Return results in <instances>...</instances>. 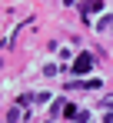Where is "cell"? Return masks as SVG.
Here are the masks:
<instances>
[{
    "instance_id": "1",
    "label": "cell",
    "mask_w": 113,
    "mask_h": 123,
    "mask_svg": "<svg viewBox=\"0 0 113 123\" xmlns=\"http://www.w3.org/2000/svg\"><path fill=\"white\" fill-rule=\"evenodd\" d=\"M90 70H93V57H90V53H80V57L73 60V70H70V73H76V77H87Z\"/></svg>"
},
{
    "instance_id": "2",
    "label": "cell",
    "mask_w": 113,
    "mask_h": 123,
    "mask_svg": "<svg viewBox=\"0 0 113 123\" xmlns=\"http://www.w3.org/2000/svg\"><path fill=\"white\" fill-rule=\"evenodd\" d=\"M103 10V0H90V3H80V13H83V20L90 23V13H100Z\"/></svg>"
},
{
    "instance_id": "3",
    "label": "cell",
    "mask_w": 113,
    "mask_h": 123,
    "mask_svg": "<svg viewBox=\"0 0 113 123\" xmlns=\"http://www.w3.org/2000/svg\"><path fill=\"white\" fill-rule=\"evenodd\" d=\"M7 120H10V123H17V120H20V110H17V106H10V113H7Z\"/></svg>"
},
{
    "instance_id": "4",
    "label": "cell",
    "mask_w": 113,
    "mask_h": 123,
    "mask_svg": "<svg viewBox=\"0 0 113 123\" xmlns=\"http://www.w3.org/2000/svg\"><path fill=\"white\" fill-rule=\"evenodd\" d=\"M107 123H113V113H110V117H107Z\"/></svg>"
}]
</instances>
